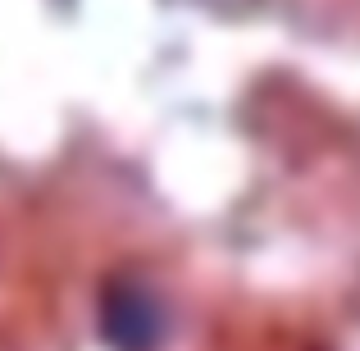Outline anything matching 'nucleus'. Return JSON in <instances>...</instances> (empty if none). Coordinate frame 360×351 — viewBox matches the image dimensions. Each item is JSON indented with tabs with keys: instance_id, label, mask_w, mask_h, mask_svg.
Listing matches in <instances>:
<instances>
[{
	"instance_id": "obj_1",
	"label": "nucleus",
	"mask_w": 360,
	"mask_h": 351,
	"mask_svg": "<svg viewBox=\"0 0 360 351\" xmlns=\"http://www.w3.org/2000/svg\"><path fill=\"white\" fill-rule=\"evenodd\" d=\"M101 324H105V338L119 351H146L160 338V310L141 288H115L105 297Z\"/></svg>"
}]
</instances>
